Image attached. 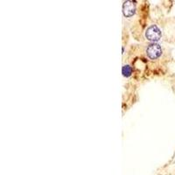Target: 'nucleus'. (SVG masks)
<instances>
[{
  "label": "nucleus",
  "mask_w": 175,
  "mask_h": 175,
  "mask_svg": "<svg viewBox=\"0 0 175 175\" xmlns=\"http://www.w3.org/2000/svg\"><path fill=\"white\" fill-rule=\"evenodd\" d=\"M144 36L150 41L156 42V41L161 39L162 33L158 26H155V25H152V26H149L147 28V30L145 31V33H144Z\"/></svg>",
  "instance_id": "nucleus-1"
},
{
  "label": "nucleus",
  "mask_w": 175,
  "mask_h": 175,
  "mask_svg": "<svg viewBox=\"0 0 175 175\" xmlns=\"http://www.w3.org/2000/svg\"><path fill=\"white\" fill-rule=\"evenodd\" d=\"M146 54L151 60H157L162 54V48L159 44L152 43L147 46L146 48Z\"/></svg>",
  "instance_id": "nucleus-2"
},
{
  "label": "nucleus",
  "mask_w": 175,
  "mask_h": 175,
  "mask_svg": "<svg viewBox=\"0 0 175 175\" xmlns=\"http://www.w3.org/2000/svg\"><path fill=\"white\" fill-rule=\"evenodd\" d=\"M136 12V5L132 1H126L123 5V15L127 18L132 17Z\"/></svg>",
  "instance_id": "nucleus-3"
},
{
  "label": "nucleus",
  "mask_w": 175,
  "mask_h": 175,
  "mask_svg": "<svg viewBox=\"0 0 175 175\" xmlns=\"http://www.w3.org/2000/svg\"><path fill=\"white\" fill-rule=\"evenodd\" d=\"M131 72H132V69L129 65L123 66V76L125 77H129L130 75H131Z\"/></svg>",
  "instance_id": "nucleus-4"
}]
</instances>
